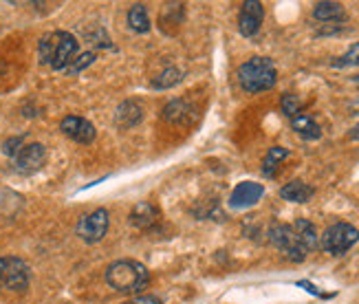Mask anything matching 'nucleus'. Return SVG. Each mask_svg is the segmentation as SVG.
<instances>
[{
    "label": "nucleus",
    "mask_w": 359,
    "mask_h": 304,
    "mask_svg": "<svg viewBox=\"0 0 359 304\" xmlns=\"http://www.w3.org/2000/svg\"><path fill=\"white\" fill-rule=\"evenodd\" d=\"M77 53V40L69 31H53L44 36L38 44V58L40 64H46L55 71H65L69 64L75 60Z\"/></svg>",
    "instance_id": "1"
},
{
    "label": "nucleus",
    "mask_w": 359,
    "mask_h": 304,
    "mask_svg": "<svg viewBox=\"0 0 359 304\" xmlns=\"http://www.w3.org/2000/svg\"><path fill=\"white\" fill-rule=\"evenodd\" d=\"M106 282L119 293H139L150 282L148 269L137 260H115L106 267Z\"/></svg>",
    "instance_id": "2"
},
{
    "label": "nucleus",
    "mask_w": 359,
    "mask_h": 304,
    "mask_svg": "<svg viewBox=\"0 0 359 304\" xmlns=\"http://www.w3.org/2000/svg\"><path fill=\"white\" fill-rule=\"evenodd\" d=\"M238 82L247 93H262L276 86L278 71L276 64L269 58H252L238 69Z\"/></svg>",
    "instance_id": "3"
},
{
    "label": "nucleus",
    "mask_w": 359,
    "mask_h": 304,
    "mask_svg": "<svg viewBox=\"0 0 359 304\" xmlns=\"http://www.w3.org/2000/svg\"><path fill=\"white\" fill-rule=\"evenodd\" d=\"M359 243V230L348 225V223H335L326 227L320 236V247L331 256H344L353 245Z\"/></svg>",
    "instance_id": "4"
},
{
    "label": "nucleus",
    "mask_w": 359,
    "mask_h": 304,
    "mask_svg": "<svg viewBox=\"0 0 359 304\" xmlns=\"http://www.w3.org/2000/svg\"><path fill=\"white\" fill-rule=\"evenodd\" d=\"M269 241L276 249L283 251L293 263H302L306 258V249L300 245L293 227L287 225V223H273L269 227Z\"/></svg>",
    "instance_id": "5"
},
{
    "label": "nucleus",
    "mask_w": 359,
    "mask_h": 304,
    "mask_svg": "<svg viewBox=\"0 0 359 304\" xmlns=\"http://www.w3.org/2000/svg\"><path fill=\"white\" fill-rule=\"evenodd\" d=\"M108 225H111V214H108V210H104V207H100V210L90 212V214H86L77 220L75 234L80 236L84 243L95 245L106 236Z\"/></svg>",
    "instance_id": "6"
},
{
    "label": "nucleus",
    "mask_w": 359,
    "mask_h": 304,
    "mask_svg": "<svg viewBox=\"0 0 359 304\" xmlns=\"http://www.w3.org/2000/svg\"><path fill=\"white\" fill-rule=\"evenodd\" d=\"M31 269L20 258H0V284L9 291H25L29 286Z\"/></svg>",
    "instance_id": "7"
},
{
    "label": "nucleus",
    "mask_w": 359,
    "mask_h": 304,
    "mask_svg": "<svg viewBox=\"0 0 359 304\" xmlns=\"http://www.w3.org/2000/svg\"><path fill=\"white\" fill-rule=\"evenodd\" d=\"M46 161V148L42 143H27L22 150L13 157V168L20 174H34L38 172Z\"/></svg>",
    "instance_id": "8"
},
{
    "label": "nucleus",
    "mask_w": 359,
    "mask_h": 304,
    "mask_svg": "<svg viewBox=\"0 0 359 304\" xmlns=\"http://www.w3.org/2000/svg\"><path fill=\"white\" fill-rule=\"evenodd\" d=\"M264 20V7L258 0H245L238 13V31L245 38H252L260 31V25Z\"/></svg>",
    "instance_id": "9"
},
{
    "label": "nucleus",
    "mask_w": 359,
    "mask_h": 304,
    "mask_svg": "<svg viewBox=\"0 0 359 304\" xmlns=\"http://www.w3.org/2000/svg\"><path fill=\"white\" fill-rule=\"evenodd\" d=\"M262 197H264L262 183L243 181L233 187V192L229 194V207H233V210H247V207H254Z\"/></svg>",
    "instance_id": "10"
},
{
    "label": "nucleus",
    "mask_w": 359,
    "mask_h": 304,
    "mask_svg": "<svg viewBox=\"0 0 359 304\" xmlns=\"http://www.w3.org/2000/svg\"><path fill=\"white\" fill-rule=\"evenodd\" d=\"M60 131L65 133L69 139L77 141V143H90L97 135L95 126H93L88 119L77 117V115H69V117L62 119L60 121Z\"/></svg>",
    "instance_id": "11"
},
{
    "label": "nucleus",
    "mask_w": 359,
    "mask_h": 304,
    "mask_svg": "<svg viewBox=\"0 0 359 304\" xmlns=\"http://www.w3.org/2000/svg\"><path fill=\"white\" fill-rule=\"evenodd\" d=\"M159 218H161L159 207L152 205L150 201L137 203L133 207V212H130V223H133L135 227H139V230H150V227H154L159 223Z\"/></svg>",
    "instance_id": "12"
},
{
    "label": "nucleus",
    "mask_w": 359,
    "mask_h": 304,
    "mask_svg": "<svg viewBox=\"0 0 359 304\" xmlns=\"http://www.w3.org/2000/svg\"><path fill=\"white\" fill-rule=\"evenodd\" d=\"M142 117H144L142 104L128 100V102H121L119 104L117 113H115V124L119 128H123V131H128V128H133V126H137L139 121H142Z\"/></svg>",
    "instance_id": "13"
},
{
    "label": "nucleus",
    "mask_w": 359,
    "mask_h": 304,
    "mask_svg": "<svg viewBox=\"0 0 359 304\" xmlns=\"http://www.w3.org/2000/svg\"><path fill=\"white\" fill-rule=\"evenodd\" d=\"M293 232H295V236H298V241H300V245L306 249V253L309 251H316L318 247H320V236H318V230H316V225L311 220H306V218H298L293 223Z\"/></svg>",
    "instance_id": "14"
},
{
    "label": "nucleus",
    "mask_w": 359,
    "mask_h": 304,
    "mask_svg": "<svg viewBox=\"0 0 359 304\" xmlns=\"http://www.w3.org/2000/svg\"><path fill=\"white\" fill-rule=\"evenodd\" d=\"M291 128H293V133L295 135H300L302 139L306 141H316L322 137V128L320 124L313 119V117H309V115H298V117H293L291 119Z\"/></svg>",
    "instance_id": "15"
},
{
    "label": "nucleus",
    "mask_w": 359,
    "mask_h": 304,
    "mask_svg": "<svg viewBox=\"0 0 359 304\" xmlns=\"http://www.w3.org/2000/svg\"><path fill=\"white\" fill-rule=\"evenodd\" d=\"M313 194H316V190L304 181H291L280 190V197L289 203H306Z\"/></svg>",
    "instance_id": "16"
},
{
    "label": "nucleus",
    "mask_w": 359,
    "mask_h": 304,
    "mask_svg": "<svg viewBox=\"0 0 359 304\" xmlns=\"http://www.w3.org/2000/svg\"><path fill=\"white\" fill-rule=\"evenodd\" d=\"M313 18L320 22H341L346 18L344 7L339 3H331V0H324V3H318L313 7Z\"/></svg>",
    "instance_id": "17"
},
{
    "label": "nucleus",
    "mask_w": 359,
    "mask_h": 304,
    "mask_svg": "<svg viewBox=\"0 0 359 304\" xmlns=\"http://www.w3.org/2000/svg\"><path fill=\"white\" fill-rule=\"evenodd\" d=\"M190 113H192L190 104L183 102V100H172L170 104H165V108H163V119L172 121V124H187V119H190Z\"/></svg>",
    "instance_id": "18"
},
{
    "label": "nucleus",
    "mask_w": 359,
    "mask_h": 304,
    "mask_svg": "<svg viewBox=\"0 0 359 304\" xmlns=\"http://www.w3.org/2000/svg\"><path fill=\"white\" fill-rule=\"evenodd\" d=\"M128 27L133 31H137V34H146V31H150V18H148L146 5L137 3L128 9Z\"/></svg>",
    "instance_id": "19"
},
{
    "label": "nucleus",
    "mask_w": 359,
    "mask_h": 304,
    "mask_svg": "<svg viewBox=\"0 0 359 304\" xmlns=\"http://www.w3.org/2000/svg\"><path fill=\"white\" fill-rule=\"evenodd\" d=\"M287 157H289V150L283 148V146L269 148V152L264 154V161H262V174H264V177H273L276 170L280 168V164H283Z\"/></svg>",
    "instance_id": "20"
},
{
    "label": "nucleus",
    "mask_w": 359,
    "mask_h": 304,
    "mask_svg": "<svg viewBox=\"0 0 359 304\" xmlns=\"http://www.w3.org/2000/svg\"><path fill=\"white\" fill-rule=\"evenodd\" d=\"M181 79H183V73H181L179 69H175V67H170V69L161 71L157 77H152L150 86L163 91V88H170V86H177V84L181 82Z\"/></svg>",
    "instance_id": "21"
},
{
    "label": "nucleus",
    "mask_w": 359,
    "mask_h": 304,
    "mask_svg": "<svg viewBox=\"0 0 359 304\" xmlns=\"http://www.w3.org/2000/svg\"><path fill=\"white\" fill-rule=\"evenodd\" d=\"M357 64H359V42H353L351 49L344 55L333 58L331 67H335V69H346V67H357Z\"/></svg>",
    "instance_id": "22"
},
{
    "label": "nucleus",
    "mask_w": 359,
    "mask_h": 304,
    "mask_svg": "<svg viewBox=\"0 0 359 304\" xmlns=\"http://www.w3.org/2000/svg\"><path fill=\"white\" fill-rule=\"evenodd\" d=\"M280 108H283V113L293 119V117H298L300 115V108H302V102L298 95H293V93H287L283 95V102H280Z\"/></svg>",
    "instance_id": "23"
},
{
    "label": "nucleus",
    "mask_w": 359,
    "mask_h": 304,
    "mask_svg": "<svg viewBox=\"0 0 359 304\" xmlns=\"http://www.w3.org/2000/svg\"><path fill=\"white\" fill-rule=\"evenodd\" d=\"M93 62H95V53H93V51H86V53H82V55H77V58L69 64V67L65 69V73L75 75V73L84 71L86 67H90Z\"/></svg>",
    "instance_id": "24"
},
{
    "label": "nucleus",
    "mask_w": 359,
    "mask_h": 304,
    "mask_svg": "<svg viewBox=\"0 0 359 304\" xmlns=\"http://www.w3.org/2000/svg\"><path fill=\"white\" fill-rule=\"evenodd\" d=\"M25 137H13V139H7L5 143H3V152L7 154V157H15L20 150H22V146H25Z\"/></svg>",
    "instance_id": "25"
},
{
    "label": "nucleus",
    "mask_w": 359,
    "mask_h": 304,
    "mask_svg": "<svg viewBox=\"0 0 359 304\" xmlns=\"http://www.w3.org/2000/svg\"><path fill=\"white\" fill-rule=\"evenodd\" d=\"M123 304H163L157 296H137L128 302H123Z\"/></svg>",
    "instance_id": "26"
},
{
    "label": "nucleus",
    "mask_w": 359,
    "mask_h": 304,
    "mask_svg": "<svg viewBox=\"0 0 359 304\" xmlns=\"http://www.w3.org/2000/svg\"><path fill=\"white\" fill-rule=\"evenodd\" d=\"M348 137H351V139H359V124H357V126L353 128V131L348 133Z\"/></svg>",
    "instance_id": "27"
},
{
    "label": "nucleus",
    "mask_w": 359,
    "mask_h": 304,
    "mask_svg": "<svg viewBox=\"0 0 359 304\" xmlns=\"http://www.w3.org/2000/svg\"><path fill=\"white\" fill-rule=\"evenodd\" d=\"M353 79H355V84H357V86H359V73H357V75H355V77H353Z\"/></svg>",
    "instance_id": "28"
},
{
    "label": "nucleus",
    "mask_w": 359,
    "mask_h": 304,
    "mask_svg": "<svg viewBox=\"0 0 359 304\" xmlns=\"http://www.w3.org/2000/svg\"><path fill=\"white\" fill-rule=\"evenodd\" d=\"M0 291H3V284H0Z\"/></svg>",
    "instance_id": "29"
}]
</instances>
